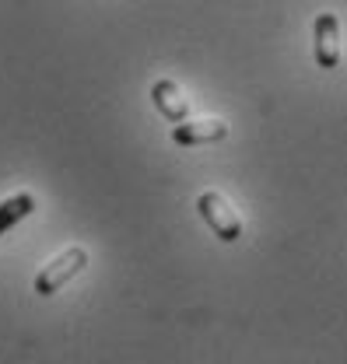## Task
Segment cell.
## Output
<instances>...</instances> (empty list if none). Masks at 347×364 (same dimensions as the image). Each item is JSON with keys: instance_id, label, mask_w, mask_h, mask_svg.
I'll return each mask as SVG.
<instances>
[{"instance_id": "cell-1", "label": "cell", "mask_w": 347, "mask_h": 364, "mask_svg": "<svg viewBox=\"0 0 347 364\" xmlns=\"http://www.w3.org/2000/svg\"><path fill=\"white\" fill-rule=\"evenodd\" d=\"M85 267H88V252L81 245H71V249H63L60 256H53L43 270L36 273V284H32V287H36V294L49 298V294H56L63 284H71Z\"/></svg>"}, {"instance_id": "cell-2", "label": "cell", "mask_w": 347, "mask_h": 364, "mask_svg": "<svg viewBox=\"0 0 347 364\" xmlns=\"http://www.w3.org/2000/svg\"><path fill=\"white\" fill-rule=\"evenodd\" d=\"M197 214L207 221V228L214 231L221 242H239L242 238V218L232 210V203L217 193V189H204L200 196H197Z\"/></svg>"}, {"instance_id": "cell-3", "label": "cell", "mask_w": 347, "mask_h": 364, "mask_svg": "<svg viewBox=\"0 0 347 364\" xmlns=\"http://www.w3.org/2000/svg\"><path fill=\"white\" fill-rule=\"evenodd\" d=\"M312 56L323 70L341 67V18L333 11H323L312 21Z\"/></svg>"}, {"instance_id": "cell-4", "label": "cell", "mask_w": 347, "mask_h": 364, "mask_svg": "<svg viewBox=\"0 0 347 364\" xmlns=\"http://www.w3.org/2000/svg\"><path fill=\"white\" fill-rule=\"evenodd\" d=\"M228 136L224 119H182L172 127V144L179 147H200V144H217Z\"/></svg>"}, {"instance_id": "cell-5", "label": "cell", "mask_w": 347, "mask_h": 364, "mask_svg": "<svg viewBox=\"0 0 347 364\" xmlns=\"http://www.w3.org/2000/svg\"><path fill=\"white\" fill-rule=\"evenodd\" d=\"M151 102H155V109H158L172 127L175 123H182V119L190 116V102L182 98L179 85L169 81V77H162V81H155V85H151Z\"/></svg>"}, {"instance_id": "cell-6", "label": "cell", "mask_w": 347, "mask_h": 364, "mask_svg": "<svg viewBox=\"0 0 347 364\" xmlns=\"http://www.w3.org/2000/svg\"><path fill=\"white\" fill-rule=\"evenodd\" d=\"M36 210V196L32 193H14L0 203V235H7L18 221H25L29 214Z\"/></svg>"}]
</instances>
